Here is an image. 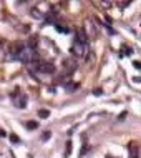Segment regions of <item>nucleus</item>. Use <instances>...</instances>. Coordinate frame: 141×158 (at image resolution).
<instances>
[{
    "mask_svg": "<svg viewBox=\"0 0 141 158\" xmlns=\"http://www.w3.org/2000/svg\"><path fill=\"white\" fill-rule=\"evenodd\" d=\"M123 50H124V53H126V55H131L133 53V50H131V48H128V47H124Z\"/></svg>",
    "mask_w": 141,
    "mask_h": 158,
    "instance_id": "obj_18",
    "label": "nucleus"
},
{
    "mask_svg": "<svg viewBox=\"0 0 141 158\" xmlns=\"http://www.w3.org/2000/svg\"><path fill=\"white\" fill-rule=\"evenodd\" d=\"M86 152H88V145H85V147H83V150H82V155H85Z\"/></svg>",
    "mask_w": 141,
    "mask_h": 158,
    "instance_id": "obj_20",
    "label": "nucleus"
},
{
    "mask_svg": "<svg viewBox=\"0 0 141 158\" xmlns=\"http://www.w3.org/2000/svg\"><path fill=\"white\" fill-rule=\"evenodd\" d=\"M88 43H82V42H75L73 47H71V53L76 55L78 58H83V57L88 55Z\"/></svg>",
    "mask_w": 141,
    "mask_h": 158,
    "instance_id": "obj_3",
    "label": "nucleus"
},
{
    "mask_svg": "<svg viewBox=\"0 0 141 158\" xmlns=\"http://www.w3.org/2000/svg\"><path fill=\"white\" fill-rule=\"evenodd\" d=\"M35 70H37L38 73H53L55 65L51 62H37L35 63Z\"/></svg>",
    "mask_w": 141,
    "mask_h": 158,
    "instance_id": "obj_4",
    "label": "nucleus"
},
{
    "mask_svg": "<svg viewBox=\"0 0 141 158\" xmlns=\"http://www.w3.org/2000/svg\"><path fill=\"white\" fill-rule=\"evenodd\" d=\"M126 115H128V113H126V112H123L121 115H120V120H123V118H124V117H126Z\"/></svg>",
    "mask_w": 141,
    "mask_h": 158,
    "instance_id": "obj_21",
    "label": "nucleus"
},
{
    "mask_svg": "<svg viewBox=\"0 0 141 158\" xmlns=\"http://www.w3.org/2000/svg\"><path fill=\"white\" fill-rule=\"evenodd\" d=\"M71 153V141H67V155Z\"/></svg>",
    "mask_w": 141,
    "mask_h": 158,
    "instance_id": "obj_15",
    "label": "nucleus"
},
{
    "mask_svg": "<svg viewBox=\"0 0 141 158\" xmlns=\"http://www.w3.org/2000/svg\"><path fill=\"white\" fill-rule=\"evenodd\" d=\"M27 128L28 130H35V128H38V123L37 121H27Z\"/></svg>",
    "mask_w": 141,
    "mask_h": 158,
    "instance_id": "obj_11",
    "label": "nucleus"
},
{
    "mask_svg": "<svg viewBox=\"0 0 141 158\" xmlns=\"http://www.w3.org/2000/svg\"><path fill=\"white\" fill-rule=\"evenodd\" d=\"M10 140H12V141H15V143H20V138H18L17 135H10Z\"/></svg>",
    "mask_w": 141,
    "mask_h": 158,
    "instance_id": "obj_16",
    "label": "nucleus"
},
{
    "mask_svg": "<svg viewBox=\"0 0 141 158\" xmlns=\"http://www.w3.org/2000/svg\"><path fill=\"white\" fill-rule=\"evenodd\" d=\"M133 65H135V68H139V67H141V63L138 62V60H136V62H133Z\"/></svg>",
    "mask_w": 141,
    "mask_h": 158,
    "instance_id": "obj_19",
    "label": "nucleus"
},
{
    "mask_svg": "<svg viewBox=\"0 0 141 158\" xmlns=\"http://www.w3.org/2000/svg\"><path fill=\"white\" fill-rule=\"evenodd\" d=\"M130 153H131V158H138V147L135 143L130 145Z\"/></svg>",
    "mask_w": 141,
    "mask_h": 158,
    "instance_id": "obj_10",
    "label": "nucleus"
},
{
    "mask_svg": "<svg viewBox=\"0 0 141 158\" xmlns=\"http://www.w3.org/2000/svg\"><path fill=\"white\" fill-rule=\"evenodd\" d=\"M78 68V62H76L75 58H65L63 60V70L67 72V73H73V72Z\"/></svg>",
    "mask_w": 141,
    "mask_h": 158,
    "instance_id": "obj_5",
    "label": "nucleus"
},
{
    "mask_svg": "<svg viewBox=\"0 0 141 158\" xmlns=\"http://www.w3.org/2000/svg\"><path fill=\"white\" fill-rule=\"evenodd\" d=\"M0 136H5V132H3L2 128H0Z\"/></svg>",
    "mask_w": 141,
    "mask_h": 158,
    "instance_id": "obj_22",
    "label": "nucleus"
},
{
    "mask_svg": "<svg viewBox=\"0 0 141 158\" xmlns=\"http://www.w3.org/2000/svg\"><path fill=\"white\" fill-rule=\"evenodd\" d=\"M27 47H30L32 50H37V47H38V38H37V37H30Z\"/></svg>",
    "mask_w": 141,
    "mask_h": 158,
    "instance_id": "obj_8",
    "label": "nucleus"
},
{
    "mask_svg": "<svg viewBox=\"0 0 141 158\" xmlns=\"http://www.w3.org/2000/svg\"><path fill=\"white\" fill-rule=\"evenodd\" d=\"M10 97H12V102H13V105L17 108H25L27 107V97L20 92V88H15V90L10 93Z\"/></svg>",
    "mask_w": 141,
    "mask_h": 158,
    "instance_id": "obj_2",
    "label": "nucleus"
},
{
    "mask_svg": "<svg viewBox=\"0 0 141 158\" xmlns=\"http://www.w3.org/2000/svg\"><path fill=\"white\" fill-rule=\"evenodd\" d=\"M23 47H25V43H22V42H15V43H12L10 48H9V58H17L18 52L22 50Z\"/></svg>",
    "mask_w": 141,
    "mask_h": 158,
    "instance_id": "obj_6",
    "label": "nucleus"
},
{
    "mask_svg": "<svg viewBox=\"0 0 141 158\" xmlns=\"http://www.w3.org/2000/svg\"><path fill=\"white\" fill-rule=\"evenodd\" d=\"M78 87L80 85L78 83H65V90H68V92H75V90H78Z\"/></svg>",
    "mask_w": 141,
    "mask_h": 158,
    "instance_id": "obj_9",
    "label": "nucleus"
},
{
    "mask_svg": "<svg viewBox=\"0 0 141 158\" xmlns=\"http://www.w3.org/2000/svg\"><path fill=\"white\" fill-rule=\"evenodd\" d=\"M35 58H37V50H32V48L27 47V45L23 47L22 50L18 52V55H17V60H20L22 63H27V65L32 63Z\"/></svg>",
    "mask_w": 141,
    "mask_h": 158,
    "instance_id": "obj_1",
    "label": "nucleus"
},
{
    "mask_svg": "<svg viewBox=\"0 0 141 158\" xmlns=\"http://www.w3.org/2000/svg\"><path fill=\"white\" fill-rule=\"evenodd\" d=\"M0 45H2V42H0Z\"/></svg>",
    "mask_w": 141,
    "mask_h": 158,
    "instance_id": "obj_23",
    "label": "nucleus"
},
{
    "mask_svg": "<svg viewBox=\"0 0 141 158\" xmlns=\"http://www.w3.org/2000/svg\"><path fill=\"white\" fill-rule=\"evenodd\" d=\"M120 5V9H126L128 5H130V2H121V3H118Z\"/></svg>",
    "mask_w": 141,
    "mask_h": 158,
    "instance_id": "obj_17",
    "label": "nucleus"
},
{
    "mask_svg": "<svg viewBox=\"0 0 141 158\" xmlns=\"http://www.w3.org/2000/svg\"><path fill=\"white\" fill-rule=\"evenodd\" d=\"M75 42L88 43V37H86V34H85L83 30H78V32H76V38H75Z\"/></svg>",
    "mask_w": 141,
    "mask_h": 158,
    "instance_id": "obj_7",
    "label": "nucleus"
},
{
    "mask_svg": "<svg viewBox=\"0 0 141 158\" xmlns=\"http://www.w3.org/2000/svg\"><path fill=\"white\" fill-rule=\"evenodd\" d=\"M55 27H56V30L62 32V34H68V27H67V25L63 27V25H58V23H55Z\"/></svg>",
    "mask_w": 141,
    "mask_h": 158,
    "instance_id": "obj_12",
    "label": "nucleus"
},
{
    "mask_svg": "<svg viewBox=\"0 0 141 158\" xmlns=\"http://www.w3.org/2000/svg\"><path fill=\"white\" fill-rule=\"evenodd\" d=\"M32 15H33L35 18H42V12H38V9H32Z\"/></svg>",
    "mask_w": 141,
    "mask_h": 158,
    "instance_id": "obj_14",
    "label": "nucleus"
},
{
    "mask_svg": "<svg viewBox=\"0 0 141 158\" xmlns=\"http://www.w3.org/2000/svg\"><path fill=\"white\" fill-rule=\"evenodd\" d=\"M38 117H42V118H48V117H50V112H48V110H38Z\"/></svg>",
    "mask_w": 141,
    "mask_h": 158,
    "instance_id": "obj_13",
    "label": "nucleus"
}]
</instances>
